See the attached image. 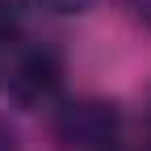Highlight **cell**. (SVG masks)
<instances>
[{
	"instance_id": "6da1fadb",
	"label": "cell",
	"mask_w": 151,
	"mask_h": 151,
	"mask_svg": "<svg viewBox=\"0 0 151 151\" xmlns=\"http://www.w3.org/2000/svg\"><path fill=\"white\" fill-rule=\"evenodd\" d=\"M55 134L76 151H113L122 134V113L109 101H71L55 113Z\"/></svg>"
},
{
	"instance_id": "7a4b0ae2",
	"label": "cell",
	"mask_w": 151,
	"mask_h": 151,
	"mask_svg": "<svg viewBox=\"0 0 151 151\" xmlns=\"http://www.w3.org/2000/svg\"><path fill=\"white\" fill-rule=\"evenodd\" d=\"M59 84H63V63H59V55H50L46 46L17 50L13 63H9V71H4V88H9L21 105L55 101Z\"/></svg>"
},
{
	"instance_id": "3957f363",
	"label": "cell",
	"mask_w": 151,
	"mask_h": 151,
	"mask_svg": "<svg viewBox=\"0 0 151 151\" xmlns=\"http://www.w3.org/2000/svg\"><path fill=\"white\" fill-rule=\"evenodd\" d=\"M29 4L42 13H55V17H80L92 9V0H29Z\"/></svg>"
},
{
	"instance_id": "277c9868",
	"label": "cell",
	"mask_w": 151,
	"mask_h": 151,
	"mask_svg": "<svg viewBox=\"0 0 151 151\" xmlns=\"http://www.w3.org/2000/svg\"><path fill=\"white\" fill-rule=\"evenodd\" d=\"M17 42V9L13 0H0V46Z\"/></svg>"
},
{
	"instance_id": "5b68a950",
	"label": "cell",
	"mask_w": 151,
	"mask_h": 151,
	"mask_svg": "<svg viewBox=\"0 0 151 151\" xmlns=\"http://www.w3.org/2000/svg\"><path fill=\"white\" fill-rule=\"evenodd\" d=\"M126 4H130V9H134V13L143 17V21H147V25H151V0H126Z\"/></svg>"
},
{
	"instance_id": "8992f818",
	"label": "cell",
	"mask_w": 151,
	"mask_h": 151,
	"mask_svg": "<svg viewBox=\"0 0 151 151\" xmlns=\"http://www.w3.org/2000/svg\"><path fill=\"white\" fill-rule=\"evenodd\" d=\"M147 151H151V147H147Z\"/></svg>"
}]
</instances>
